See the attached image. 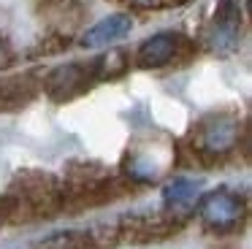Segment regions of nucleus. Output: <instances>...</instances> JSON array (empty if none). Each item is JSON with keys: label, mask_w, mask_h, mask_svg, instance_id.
I'll return each instance as SVG.
<instances>
[{"label": "nucleus", "mask_w": 252, "mask_h": 249, "mask_svg": "<svg viewBox=\"0 0 252 249\" xmlns=\"http://www.w3.org/2000/svg\"><path fill=\"white\" fill-rule=\"evenodd\" d=\"M14 195L22 200L28 219H38V217H52L63 211V198L65 189L60 187L55 176L41 171H25L14 179Z\"/></svg>", "instance_id": "nucleus-1"}, {"label": "nucleus", "mask_w": 252, "mask_h": 249, "mask_svg": "<svg viewBox=\"0 0 252 249\" xmlns=\"http://www.w3.org/2000/svg\"><path fill=\"white\" fill-rule=\"evenodd\" d=\"M239 135L241 124L236 117L212 114L192 133V152H195V157H203V160H217L239 144Z\"/></svg>", "instance_id": "nucleus-2"}, {"label": "nucleus", "mask_w": 252, "mask_h": 249, "mask_svg": "<svg viewBox=\"0 0 252 249\" xmlns=\"http://www.w3.org/2000/svg\"><path fill=\"white\" fill-rule=\"evenodd\" d=\"M95 68L93 62H71V65H60L55 68L44 81V90L52 100L65 103L79 97L82 92H87L90 87L95 84Z\"/></svg>", "instance_id": "nucleus-3"}, {"label": "nucleus", "mask_w": 252, "mask_h": 249, "mask_svg": "<svg viewBox=\"0 0 252 249\" xmlns=\"http://www.w3.org/2000/svg\"><path fill=\"white\" fill-rule=\"evenodd\" d=\"M198 214H201V219L212 230L228 233L241 225V219H244V203H241L239 195L228 192V189H217V192H209L201 200Z\"/></svg>", "instance_id": "nucleus-4"}, {"label": "nucleus", "mask_w": 252, "mask_h": 249, "mask_svg": "<svg viewBox=\"0 0 252 249\" xmlns=\"http://www.w3.org/2000/svg\"><path fill=\"white\" fill-rule=\"evenodd\" d=\"M190 52V41L176 32H158L147 38L136 52V62L141 68H163V65L179 62L182 54Z\"/></svg>", "instance_id": "nucleus-5"}, {"label": "nucleus", "mask_w": 252, "mask_h": 249, "mask_svg": "<svg viewBox=\"0 0 252 249\" xmlns=\"http://www.w3.org/2000/svg\"><path fill=\"white\" fill-rule=\"evenodd\" d=\"M179 227H182V222L174 219V217L155 214V217H127L117 227V233H120V238H130V241L147 244V241H163V238L174 236Z\"/></svg>", "instance_id": "nucleus-6"}, {"label": "nucleus", "mask_w": 252, "mask_h": 249, "mask_svg": "<svg viewBox=\"0 0 252 249\" xmlns=\"http://www.w3.org/2000/svg\"><path fill=\"white\" fill-rule=\"evenodd\" d=\"M239 30H241V11L233 0H222L214 14L212 22V49L217 52H230L239 41Z\"/></svg>", "instance_id": "nucleus-7"}, {"label": "nucleus", "mask_w": 252, "mask_h": 249, "mask_svg": "<svg viewBox=\"0 0 252 249\" xmlns=\"http://www.w3.org/2000/svg\"><path fill=\"white\" fill-rule=\"evenodd\" d=\"M130 27H133V19L127 14H111V16H106V19L95 22V25L84 32V35H82V46H87V49L109 46V43L125 38L127 32H130Z\"/></svg>", "instance_id": "nucleus-8"}, {"label": "nucleus", "mask_w": 252, "mask_h": 249, "mask_svg": "<svg viewBox=\"0 0 252 249\" xmlns=\"http://www.w3.org/2000/svg\"><path fill=\"white\" fill-rule=\"evenodd\" d=\"M35 81L28 76H19V79H3L0 81V111H14V108L25 106V103L33 100L35 95Z\"/></svg>", "instance_id": "nucleus-9"}, {"label": "nucleus", "mask_w": 252, "mask_h": 249, "mask_svg": "<svg viewBox=\"0 0 252 249\" xmlns=\"http://www.w3.org/2000/svg\"><path fill=\"white\" fill-rule=\"evenodd\" d=\"M95 68V79H117L127 70V54L114 49V52H106L103 57L93 60Z\"/></svg>", "instance_id": "nucleus-10"}, {"label": "nucleus", "mask_w": 252, "mask_h": 249, "mask_svg": "<svg viewBox=\"0 0 252 249\" xmlns=\"http://www.w3.org/2000/svg\"><path fill=\"white\" fill-rule=\"evenodd\" d=\"M38 3V8L44 11V14L55 16V19H68V27H73L79 22V16H82V3L79 0H35Z\"/></svg>", "instance_id": "nucleus-11"}, {"label": "nucleus", "mask_w": 252, "mask_h": 249, "mask_svg": "<svg viewBox=\"0 0 252 249\" xmlns=\"http://www.w3.org/2000/svg\"><path fill=\"white\" fill-rule=\"evenodd\" d=\"M163 195H165V203H174V206L187 203V200L195 195V182H190V179H174V182L163 189Z\"/></svg>", "instance_id": "nucleus-12"}, {"label": "nucleus", "mask_w": 252, "mask_h": 249, "mask_svg": "<svg viewBox=\"0 0 252 249\" xmlns=\"http://www.w3.org/2000/svg\"><path fill=\"white\" fill-rule=\"evenodd\" d=\"M8 62H11V52H8L6 41H3V38H0V68H6Z\"/></svg>", "instance_id": "nucleus-13"}, {"label": "nucleus", "mask_w": 252, "mask_h": 249, "mask_svg": "<svg viewBox=\"0 0 252 249\" xmlns=\"http://www.w3.org/2000/svg\"><path fill=\"white\" fill-rule=\"evenodd\" d=\"M136 3H149V5H152V0H136Z\"/></svg>", "instance_id": "nucleus-14"}]
</instances>
